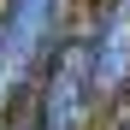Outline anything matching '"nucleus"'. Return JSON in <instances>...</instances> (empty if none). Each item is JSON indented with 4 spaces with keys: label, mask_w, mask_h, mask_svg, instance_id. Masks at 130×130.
<instances>
[{
    "label": "nucleus",
    "mask_w": 130,
    "mask_h": 130,
    "mask_svg": "<svg viewBox=\"0 0 130 130\" xmlns=\"http://www.w3.org/2000/svg\"><path fill=\"white\" fill-rule=\"evenodd\" d=\"M95 101H101V83H95L89 41H65V47L47 59V71H41V112H36V130H89Z\"/></svg>",
    "instance_id": "1"
},
{
    "label": "nucleus",
    "mask_w": 130,
    "mask_h": 130,
    "mask_svg": "<svg viewBox=\"0 0 130 130\" xmlns=\"http://www.w3.org/2000/svg\"><path fill=\"white\" fill-rule=\"evenodd\" d=\"M89 59H95V83H101V95L124 89V77H130V0H124V6H112V12L101 18V36L89 41Z\"/></svg>",
    "instance_id": "2"
}]
</instances>
